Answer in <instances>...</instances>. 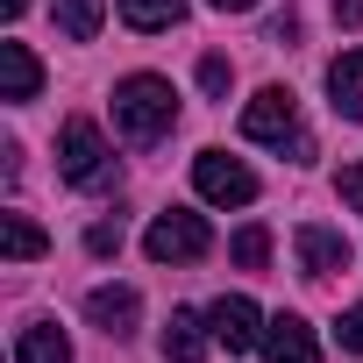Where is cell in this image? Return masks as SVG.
Here are the masks:
<instances>
[{"label": "cell", "mask_w": 363, "mask_h": 363, "mask_svg": "<svg viewBox=\"0 0 363 363\" xmlns=\"http://www.w3.org/2000/svg\"><path fill=\"white\" fill-rule=\"evenodd\" d=\"M0 250H8L15 264H29V257H43V228L29 214H0Z\"/></svg>", "instance_id": "2e32d148"}, {"label": "cell", "mask_w": 363, "mask_h": 363, "mask_svg": "<svg viewBox=\"0 0 363 363\" xmlns=\"http://www.w3.org/2000/svg\"><path fill=\"white\" fill-rule=\"evenodd\" d=\"M328 100H335V114L363 121V50H342L328 65Z\"/></svg>", "instance_id": "7c38bea8"}, {"label": "cell", "mask_w": 363, "mask_h": 363, "mask_svg": "<svg viewBox=\"0 0 363 363\" xmlns=\"http://www.w3.org/2000/svg\"><path fill=\"white\" fill-rule=\"evenodd\" d=\"M135 313H143L135 285H93V292H86V320H93L107 342H128V335H135Z\"/></svg>", "instance_id": "8992f818"}, {"label": "cell", "mask_w": 363, "mask_h": 363, "mask_svg": "<svg viewBox=\"0 0 363 363\" xmlns=\"http://www.w3.org/2000/svg\"><path fill=\"white\" fill-rule=\"evenodd\" d=\"M15 363H72V342H65V328H50V320L22 328V342H15Z\"/></svg>", "instance_id": "4fadbf2b"}, {"label": "cell", "mask_w": 363, "mask_h": 363, "mask_svg": "<svg viewBox=\"0 0 363 363\" xmlns=\"http://www.w3.org/2000/svg\"><path fill=\"white\" fill-rule=\"evenodd\" d=\"M242 135L250 143H271V150H292V157H313L306 128H299V100L285 86H264L250 107H242Z\"/></svg>", "instance_id": "3957f363"}, {"label": "cell", "mask_w": 363, "mask_h": 363, "mask_svg": "<svg viewBox=\"0 0 363 363\" xmlns=\"http://www.w3.org/2000/svg\"><path fill=\"white\" fill-rule=\"evenodd\" d=\"M335 335H342V349H356V356H363V299L342 313V328H335Z\"/></svg>", "instance_id": "44dd1931"}, {"label": "cell", "mask_w": 363, "mask_h": 363, "mask_svg": "<svg viewBox=\"0 0 363 363\" xmlns=\"http://www.w3.org/2000/svg\"><path fill=\"white\" fill-rule=\"evenodd\" d=\"M271 43H285V50H292V43H299V15H278V22H271Z\"/></svg>", "instance_id": "7402d4cb"}, {"label": "cell", "mask_w": 363, "mask_h": 363, "mask_svg": "<svg viewBox=\"0 0 363 363\" xmlns=\"http://www.w3.org/2000/svg\"><path fill=\"white\" fill-rule=\"evenodd\" d=\"M171 121H178V93H171V79L135 72V79L114 86V128H121L128 143H157V135H171Z\"/></svg>", "instance_id": "6da1fadb"}, {"label": "cell", "mask_w": 363, "mask_h": 363, "mask_svg": "<svg viewBox=\"0 0 363 363\" xmlns=\"http://www.w3.org/2000/svg\"><path fill=\"white\" fill-rule=\"evenodd\" d=\"M228 257H235L242 271H264V264H271V228H257V221H250V228L228 242Z\"/></svg>", "instance_id": "e0dca14e"}, {"label": "cell", "mask_w": 363, "mask_h": 363, "mask_svg": "<svg viewBox=\"0 0 363 363\" xmlns=\"http://www.w3.org/2000/svg\"><path fill=\"white\" fill-rule=\"evenodd\" d=\"M335 22H349V29H363V0H335Z\"/></svg>", "instance_id": "603a6c76"}, {"label": "cell", "mask_w": 363, "mask_h": 363, "mask_svg": "<svg viewBox=\"0 0 363 363\" xmlns=\"http://www.w3.org/2000/svg\"><path fill=\"white\" fill-rule=\"evenodd\" d=\"M299 264H306V278H335V271H349V242H342V228L306 221V228H299Z\"/></svg>", "instance_id": "30bf717a"}, {"label": "cell", "mask_w": 363, "mask_h": 363, "mask_svg": "<svg viewBox=\"0 0 363 363\" xmlns=\"http://www.w3.org/2000/svg\"><path fill=\"white\" fill-rule=\"evenodd\" d=\"M193 186H200V200H214V207H250V200H257V171H250L242 157H228V150H207V157L193 164Z\"/></svg>", "instance_id": "5b68a950"}, {"label": "cell", "mask_w": 363, "mask_h": 363, "mask_svg": "<svg viewBox=\"0 0 363 363\" xmlns=\"http://www.w3.org/2000/svg\"><path fill=\"white\" fill-rule=\"evenodd\" d=\"M228 79H235L228 57H200V86H207V93H228Z\"/></svg>", "instance_id": "d6986e66"}, {"label": "cell", "mask_w": 363, "mask_h": 363, "mask_svg": "<svg viewBox=\"0 0 363 363\" xmlns=\"http://www.w3.org/2000/svg\"><path fill=\"white\" fill-rule=\"evenodd\" d=\"M22 8H29V0H0V22H22Z\"/></svg>", "instance_id": "cb8c5ba5"}, {"label": "cell", "mask_w": 363, "mask_h": 363, "mask_svg": "<svg viewBox=\"0 0 363 363\" xmlns=\"http://www.w3.org/2000/svg\"><path fill=\"white\" fill-rule=\"evenodd\" d=\"M86 250H93V257H114V250H121V221H100V228L86 235Z\"/></svg>", "instance_id": "ffe728a7"}, {"label": "cell", "mask_w": 363, "mask_h": 363, "mask_svg": "<svg viewBox=\"0 0 363 363\" xmlns=\"http://www.w3.org/2000/svg\"><path fill=\"white\" fill-rule=\"evenodd\" d=\"M164 363H207V342H214V328H207V313H186L178 306L171 320H164Z\"/></svg>", "instance_id": "9c48e42d"}, {"label": "cell", "mask_w": 363, "mask_h": 363, "mask_svg": "<svg viewBox=\"0 0 363 363\" xmlns=\"http://www.w3.org/2000/svg\"><path fill=\"white\" fill-rule=\"evenodd\" d=\"M57 178H65V186H79V193H107L114 178H121L107 135H100L86 114H72V121L57 128Z\"/></svg>", "instance_id": "7a4b0ae2"}, {"label": "cell", "mask_w": 363, "mask_h": 363, "mask_svg": "<svg viewBox=\"0 0 363 363\" xmlns=\"http://www.w3.org/2000/svg\"><path fill=\"white\" fill-rule=\"evenodd\" d=\"M335 193H342V207H356V214H363V164H342Z\"/></svg>", "instance_id": "ac0fdd59"}, {"label": "cell", "mask_w": 363, "mask_h": 363, "mask_svg": "<svg viewBox=\"0 0 363 363\" xmlns=\"http://www.w3.org/2000/svg\"><path fill=\"white\" fill-rule=\"evenodd\" d=\"M50 15H57V29H65L72 43H93V36H100V22H107V0H57Z\"/></svg>", "instance_id": "9a60e30c"}, {"label": "cell", "mask_w": 363, "mask_h": 363, "mask_svg": "<svg viewBox=\"0 0 363 363\" xmlns=\"http://www.w3.org/2000/svg\"><path fill=\"white\" fill-rule=\"evenodd\" d=\"M264 356L271 363H320V342H313V328L299 313H271L264 320Z\"/></svg>", "instance_id": "ba28073f"}, {"label": "cell", "mask_w": 363, "mask_h": 363, "mask_svg": "<svg viewBox=\"0 0 363 363\" xmlns=\"http://www.w3.org/2000/svg\"><path fill=\"white\" fill-rule=\"evenodd\" d=\"M207 328H214V342H221V349H264V313H257L242 292L214 299V306H207Z\"/></svg>", "instance_id": "52a82bcc"}, {"label": "cell", "mask_w": 363, "mask_h": 363, "mask_svg": "<svg viewBox=\"0 0 363 363\" xmlns=\"http://www.w3.org/2000/svg\"><path fill=\"white\" fill-rule=\"evenodd\" d=\"M143 250H150V264H193V257H207V250H214V235H207V221H200V214L171 207V214H157V221H150Z\"/></svg>", "instance_id": "277c9868"}, {"label": "cell", "mask_w": 363, "mask_h": 363, "mask_svg": "<svg viewBox=\"0 0 363 363\" xmlns=\"http://www.w3.org/2000/svg\"><path fill=\"white\" fill-rule=\"evenodd\" d=\"M36 86H43V65L29 57V43H0V100H36Z\"/></svg>", "instance_id": "8fae6325"}, {"label": "cell", "mask_w": 363, "mask_h": 363, "mask_svg": "<svg viewBox=\"0 0 363 363\" xmlns=\"http://www.w3.org/2000/svg\"><path fill=\"white\" fill-rule=\"evenodd\" d=\"M207 8H221V15H242V8H257V0H207Z\"/></svg>", "instance_id": "d4e9b609"}, {"label": "cell", "mask_w": 363, "mask_h": 363, "mask_svg": "<svg viewBox=\"0 0 363 363\" xmlns=\"http://www.w3.org/2000/svg\"><path fill=\"white\" fill-rule=\"evenodd\" d=\"M121 22H128L135 36H150V29H178V22H186V0H121Z\"/></svg>", "instance_id": "5bb4252c"}]
</instances>
